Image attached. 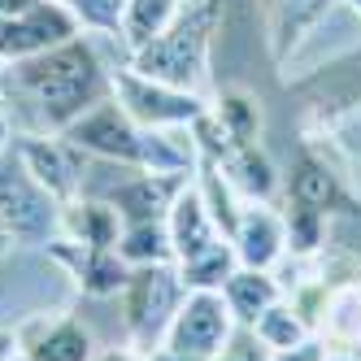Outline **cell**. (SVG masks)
Here are the masks:
<instances>
[{"instance_id":"20","label":"cell","mask_w":361,"mask_h":361,"mask_svg":"<svg viewBox=\"0 0 361 361\" xmlns=\"http://www.w3.org/2000/svg\"><path fill=\"white\" fill-rule=\"evenodd\" d=\"M188 0H126V9H122V48H126V57L135 53V48L152 44L170 22L183 13Z\"/></svg>"},{"instance_id":"31","label":"cell","mask_w":361,"mask_h":361,"mask_svg":"<svg viewBox=\"0 0 361 361\" xmlns=\"http://www.w3.org/2000/svg\"><path fill=\"white\" fill-rule=\"evenodd\" d=\"M9 248H13V240H9V231H5V226H0V257H5Z\"/></svg>"},{"instance_id":"30","label":"cell","mask_w":361,"mask_h":361,"mask_svg":"<svg viewBox=\"0 0 361 361\" xmlns=\"http://www.w3.org/2000/svg\"><path fill=\"white\" fill-rule=\"evenodd\" d=\"M9 135H13V126H9V114L0 109V152H9Z\"/></svg>"},{"instance_id":"13","label":"cell","mask_w":361,"mask_h":361,"mask_svg":"<svg viewBox=\"0 0 361 361\" xmlns=\"http://www.w3.org/2000/svg\"><path fill=\"white\" fill-rule=\"evenodd\" d=\"M57 262L70 270V279L79 283V292L96 296V300H109L126 288L131 279V266L118 257V248H83V244H70V240H53Z\"/></svg>"},{"instance_id":"33","label":"cell","mask_w":361,"mask_h":361,"mask_svg":"<svg viewBox=\"0 0 361 361\" xmlns=\"http://www.w3.org/2000/svg\"><path fill=\"white\" fill-rule=\"evenodd\" d=\"M18 361H22V357H18Z\"/></svg>"},{"instance_id":"17","label":"cell","mask_w":361,"mask_h":361,"mask_svg":"<svg viewBox=\"0 0 361 361\" xmlns=\"http://www.w3.org/2000/svg\"><path fill=\"white\" fill-rule=\"evenodd\" d=\"M214 166L222 170V178L231 183V192H235L240 200H262V204H270V196L279 188V174H274L270 157L257 144H231L222 157H214Z\"/></svg>"},{"instance_id":"9","label":"cell","mask_w":361,"mask_h":361,"mask_svg":"<svg viewBox=\"0 0 361 361\" xmlns=\"http://www.w3.org/2000/svg\"><path fill=\"white\" fill-rule=\"evenodd\" d=\"M18 157L27 161V170L53 192L61 204L83 196V174H87V152H79L66 135H22Z\"/></svg>"},{"instance_id":"8","label":"cell","mask_w":361,"mask_h":361,"mask_svg":"<svg viewBox=\"0 0 361 361\" xmlns=\"http://www.w3.org/2000/svg\"><path fill=\"white\" fill-rule=\"evenodd\" d=\"M79 31V22L70 18V9L61 0H35L31 9H22L18 18H5L0 22V70L5 66H18V61H31L48 48H57Z\"/></svg>"},{"instance_id":"12","label":"cell","mask_w":361,"mask_h":361,"mask_svg":"<svg viewBox=\"0 0 361 361\" xmlns=\"http://www.w3.org/2000/svg\"><path fill=\"white\" fill-rule=\"evenodd\" d=\"M314 335L326 344V353L361 361V283H353V279L331 283L318 305Z\"/></svg>"},{"instance_id":"27","label":"cell","mask_w":361,"mask_h":361,"mask_svg":"<svg viewBox=\"0 0 361 361\" xmlns=\"http://www.w3.org/2000/svg\"><path fill=\"white\" fill-rule=\"evenodd\" d=\"M331 353H326V344L318 340V335H309V340H300V344H292V348H279V353H270V361H326Z\"/></svg>"},{"instance_id":"4","label":"cell","mask_w":361,"mask_h":361,"mask_svg":"<svg viewBox=\"0 0 361 361\" xmlns=\"http://www.w3.org/2000/svg\"><path fill=\"white\" fill-rule=\"evenodd\" d=\"M0 226L13 244H53L61 231V200L18 157V148L0 152Z\"/></svg>"},{"instance_id":"28","label":"cell","mask_w":361,"mask_h":361,"mask_svg":"<svg viewBox=\"0 0 361 361\" xmlns=\"http://www.w3.org/2000/svg\"><path fill=\"white\" fill-rule=\"evenodd\" d=\"M22 348H18V331H0V361H18Z\"/></svg>"},{"instance_id":"16","label":"cell","mask_w":361,"mask_h":361,"mask_svg":"<svg viewBox=\"0 0 361 361\" xmlns=\"http://www.w3.org/2000/svg\"><path fill=\"white\" fill-rule=\"evenodd\" d=\"M288 200L292 204H305V209H318L326 218H340V214H353L357 204L348 200L340 174L326 166V157H314V152H300L292 174H288Z\"/></svg>"},{"instance_id":"22","label":"cell","mask_w":361,"mask_h":361,"mask_svg":"<svg viewBox=\"0 0 361 361\" xmlns=\"http://www.w3.org/2000/svg\"><path fill=\"white\" fill-rule=\"evenodd\" d=\"M174 270H178L188 292H222V283L240 270V257L231 248V240H218L214 248H204L200 257H192V262L174 266Z\"/></svg>"},{"instance_id":"10","label":"cell","mask_w":361,"mask_h":361,"mask_svg":"<svg viewBox=\"0 0 361 361\" xmlns=\"http://www.w3.org/2000/svg\"><path fill=\"white\" fill-rule=\"evenodd\" d=\"M231 248L248 270H274L288 257V222L279 209L262 200H244V209L231 226Z\"/></svg>"},{"instance_id":"5","label":"cell","mask_w":361,"mask_h":361,"mask_svg":"<svg viewBox=\"0 0 361 361\" xmlns=\"http://www.w3.org/2000/svg\"><path fill=\"white\" fill-rule=\"evenodd\" d=\"M114 100L131 114L144 131H192L204 118V96L200 92H183L157 79H144L131 66L114 70Z\"/></svg>"},{"instance_id":"3","label":"cell","mask_w":361,"mask_h":361,"mask_svg":"<svg viewBox=\"0 0 361 361\" xmlns=\"http://www.w3.org/2000/svg\"><path fill=\"white\" fill-rule=\"evenodd\" d=\"M188 288L178 279L174 266H135L126 288L118 292V314H122V331L126 344H135L140 353H152L166 340V326L178 314Z\"/></svg>"},{"instance_id":"26","label":"cell","mask_w":361,"mask_h":361,"mask_svg":"<svg viewBox=\"0 0 361 361\" xmlns=\"http://www.w3.org/2000/svg\"><path fill=\"white\" fill-rule=\"evenodd\" d=\"M331 240L340 244L348 257H357V262H361V204H357L353 214L331 218Z\"/></svg>"},{"instance_id":"32","label":"cell","mask_w":361,"mask_h":361,"mask_svg":"<svg viewBox=\"0 0 361 361\" xmlns=\"http://www.w3.org/2000/svg\"><path fill=\"white\" fill-rule=\"evenodd\" d=\"M326 361H357V357H340V353H331V357H326Z\"/></svg>"},{"instance_id":"25","label":"cell","mask_w":361,"mask_h":361,"mask_svg":"<svg viewBox=\"0 0 361 361\" xmlns=\"http://www.w3.org/2000/svg\"><path fill=\"white\" fill-rule=\"evenodd\" d=\"M209 361H270V348L257 340L252 326H235V331H231V340H226Z\"/></svg>"},{"instance_id":"21","label":"cell","mask_w":361,"mask_h":361,"mask_svg":"<svg viewBox=\"0 0 361 361\" xmlns=\"http://www.w3.org/2000/svg\"><path fill=\"white\" fill-rule=\"evenodd\" d=\"M118 257L126 266H174L166 222H126L118 235Z\"/></svg>"},{"instance_id":"23","label":"cell","mask_w":361,"mask_h":361,"mask_svg":"<svg viewBox=\"0 0 361 361\" xmlns=\"http://www.w3.org/2000/svg\"><path fill=\"white\" fill-rule=\"evenodd\" d=\"M252 331H257V340H262L270 353L292 348V344H300V340H309V335H314V326L305 322V314H300V309H296L288 296L274 300V305L266 309V314L252 322Z\"/></svg>"},{"instance_id":"6","label":"cell","mask_w":361,"mask_h":361,"mask_svg":"<svg viewBox=\"0 0 361 361\" xmlns=\"http://www.w3.org/2000/svg\"><path fill=\"white\" fill-rule=\"evenodd\" d=\"M79 152H87L92 161H114V166H135L144 157V126L126 114L118 100H100L96 109H87L79 122H70L61 131Z\"/></svg>"},{"instance_id":"14","label":"cell","mask_w":361,"mask_h":361,"mask_svg":"<svg viewBox=\"0 0 361 361\" xmlns=\"http://www.w3.org/2000/svg\"><path fill=\"white\" fill-rule=\"evenodd\" d=\"M166 231H170L174 266H183L192 257H200L204 248H214L218 240H226V231L214 222V214H209V204H204V196L196 192V183H188L174 196L170 214H166Z\"/></svg>"},{"instance_id":"2","label":"cell","mask_w":361,"mask_h":361,"mask_svg":"<svg viewBox=\"0 0 361 361\" xmlns=\"http://www.w3.org/2000/svg\"><path fill=\"white\" fill-rule=\"evenodd\" d=\"M214 35H218V0H188L183 13L152 44L135 48L126 57V66L144 74V79L200 92V83L209 79V66H214Z\"/></svg>"},{"instance_id":"29","label":"cell","mask_w":361,"mask_h":361,"mask_svg":"<svg viewBox=\"0 0 361 361\" xmlns=\"http://www.w3.org/2000/svg\"><path fill=\"white\" fill-rule=\"evenodd\" d=\"M35 5V0H0V22H5V18H18L22 9H31Z\"/></svg>"},{"instance_id":"24","label":"cell","mask_w":361,"mask_h":361,"mask_svg":"<svg viewBox=\"0 0 361 361\" xmlns=\"http://www.w3.org/2000/svg\"><path fill=\"white\" fill-rule=\"evenodd\" d=\"M83 35H122V9L126 0H61Z\"/></svg>"},{"instance_id":"1","label":"cell","mask_w":361,"mask_h":361,"mask_svg":"<svg viewBox=\"0 0 361 361\" xmlns=\"http://www.w3.org/2000/svg\"><path fill=\"white\" fill-rule=\"evenodd\" d=\"M0 92L27 100L35 122L48 135H61L70 122H79L87 109L114 96V70L100 61L87 35H74L48 53L0 70Z\"/></svg>"},{"instance_id":"11","label":"cell","mask_w":361,"mask_h":361,"mask_svg":"<svg viewBox=\"0 0 361 361\" xmlns=\"http://www.w3.org/2000/svg\"><path fill=\"white\" fill-rule=\"evenodd\" d=\"M22 361H92L96 340L74 314H39L18 331Z\"/></svg>"},{"instance_id":"19","label":"cell","mask_w":361,"mask_h":361,"mask_svg":"<svg viewBox=\"0 0 361 361\" xmlns=\"http://www.w3.org/2000/svg\"><path fill=\"white\" fill-rule=\"evenodd\" d=\"M209 118L218 122L226 144H257V135H262V100L248 87H226L218 105H209Z\"/></svg>"},{"instance_id":"18","label":"cell","mask_w":361,"mask_h":361,"mask_svg":"<svg viewBox=\"0 0 361 361\" xmlns=\"http://www.w3.org/2000/svg\"><path fill=\"white\" fill-rule=\"evenodd\" d=\"M222 300L231 309V318H235V326H252L274 300H283V288H279L274 270H248V266H240L235 274L222 283Z\"/></svg>"},{"instance_id":"15","label":"cell","mask_w":361,"mask_h":361,"mask_svg":"<svg viewBox=\"0 0 361 361\" xmlns=\"http://www.w3.org/2000/svg\"><path fill=\"white\" fill-rule=\"evenodd\" d=\"M262 5H266V48L283 66L340 0H262Z\"/></svg>"},{"instance_id":"7","label":"cell","mask_w":361,"mask_h":361,"mask_svg":"<svg viewBox=\"0 0 361 361\" xmlns=\"http://www.w3.org/2000/svg\"><path fill=\"white\" fill-rule=\"evenodd\" d=\"M235 331V318L222 300V292H188L178 314L166 326L161 348H170L183 361H209Z\"/></svg>"}]
</instances>
